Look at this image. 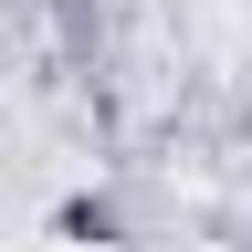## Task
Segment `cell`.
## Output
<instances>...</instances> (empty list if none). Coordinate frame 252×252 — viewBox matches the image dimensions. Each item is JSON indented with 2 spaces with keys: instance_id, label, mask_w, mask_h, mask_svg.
Returning a JSON list of instances; mask_svg holds the SVG:
<instances>
[{
  "instance_id": "cell-1",
  "label": "cell",
  "mask_w": 252,
  "mask_h": 252,
  "mask_svg": "<svg viewBox=\"0 0 252 252\" xmlns=\"http://www.w3.org/2000/svg\"><path fill=\"white\" fill-rule=\"evenodd\" d=\"M11 252H94V242H11Z\"/></svg>"
}]
</instances>
